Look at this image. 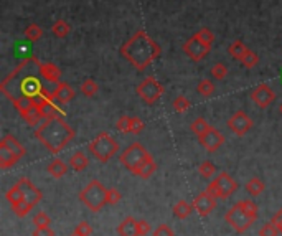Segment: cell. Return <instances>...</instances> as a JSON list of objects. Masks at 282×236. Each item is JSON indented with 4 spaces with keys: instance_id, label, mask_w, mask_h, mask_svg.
<instances>
[{
    "instance_id": "1",
    "label": "cell",
    "mask_w": 282,
    "mask_h": 236,
    "mask_svg": "<svg viewBox=\"0 0 282 236\" xmlns=\"http://www.w3.org/2000/svg\"><path fill=\"white\" fill-rule=\"evenodd\" d=\"M40 66L41 61L36 56H28L25 60H21L15 66V70L10 71L7 78L0 83V91L12 102L20 98L38 99L47 91L40 81Z\"/></svg>"
},
{
    "instance_id": "2",
    "label": "cell",
    "mask_w": 282,
    "mask_h": 236,
    "mask_svg": "<svg viewBox=\"0 0 282 236\" xmlns=\"http://www.w3.org/2000/svg\"><path fill=\"white\" fill-rule=\"evenodd\" d=\"M124 60H127L137 71H144L162 53V48L145 30H137L119 50Z\"/></svg>"
},
{
    "instance_id": "3",
    "label": "cell",
    "mask_w": 282,
    "mask_h": 236,
    "mask_svg": "<svg viewBox=\"0 0 282 236\" xmlns=\"http://www.w3.org/2000/svg\"><path fill=\"white\" fill-rule=\"evenodd\" d=\"M74 136H76V132L63 119V116L45 117V121L35 129V137L51 154L61 152L73 141Z\"/></svg>"
},
{
    "instance_id": "4",
    "label": "cell",
    "mask_w": 282,
    "mask_h": 236,
    "mask_svg": "<svg viewBox=\"0 0 282 236\" xmlns=\"http://www.w3.org/2000/svg\"><path fill=\"white\" fill-rule=\"evenodd\" d=\"M257 218H259V208L251 198L234 203L225 215L226 223L231 226L236 233L248 231L251 225H254L257 221Z\"/></svg>"
},
{
    "instance_id": "5",
    "label": "cell",
    "mask_w": 282,
    "mask_h": 236,
    "mask_svg": "<svg viewBox=\"0 0 282 236\" xmlns=\"http://www.w3.org/2000/svg\"><path fill=\"white\" fill-rule=\"evenodd\" d=\"M119 160H121V164L127 168L129 172H132L134 175H139L140 170H142L148 162L154 160V157L142 144L132 142L131 145L125 147V151L121 154Z\"/></svg>"
},
{
    "instance_id": "6",
    "label": "cell",
    "mask_w": 282,
    "mask_h": 236,
    "mask_svg": "<svg viewBox=\"0 0 282 236\" xmlns=\"http://www.w3.org/2000/svg\"><path fill=\"white\" fill-rule=\"evenodd\" d=\"M106 187L102 185L99 180H91L88 185L79 191V200L86 208H89L91 211H101L104 206L107 205L106 200Z\"/></svg>"
},
{
    "instance_id": "7",
    "label": "cell",
    "mask_w": 282,
    "mask_h": 236,
    "mask_svg": "<svg viewBox=\"0 0 282 236\" xmlns=\"http://www.w3.org/2000/svg\"><path fill=\"white\" fill-rule=\"evenodd\" d=\"M88 151L99 162H107L116 156V152L119 151V144L107 132H101L88 144Z\"/></svg>"
},
{
    "instance_id": "8",
    "label": "cell",
    "mask_w": 282,
    "mask_h": 236,
    "mask_svg": "<svg viewBox=\"0 0 282 236\" xmlns=\"http://www.w3.org/2000/svg\"><path fill=\"white\" fill-rule=\"evenodd\" d=\"M136 93L139 94V98L142 99L145 104L154 106L155 102L162 98V94L165 93V88H163V84L159 79H155L154 76H147L137 84Z\"/></svg>"
},
{
    "instance_id": "9",
    "label": "cell",
    "mask_w": 282,
    "mask_h": 236,
    "mask_svg": "<svg viewBox=\"0 0 282 236\" xmlns=\"http://www.w3.org/2000/svg\"><path fill=\"white\" fill-rule=\"evenodd\" d=\"M237 188V183L231 179V175L226 172H220L214 179L210 182V185H206V191L211 194L213 197L220 198H228L231 197Z\"/></svg>"
},
{
    "instance_id": "10",
    "label": "cell",
    "mask_w": 282,
    "mask_h": 236,
    "mask_svg": "<svg viewBox=\"0 0 282 236\" xmlns=\"http://www.w3.org/2000/svg\"><path fill=\"white\" fill-rule=\"evenodd\" d=\"M182 50L185 51V55H187L191 61H203L205 58L208 56V53L211 51V47L206 45V43H203L200 38H197L195 35L191 36V38H188L187 41L183 43Z\"/></svg>"
},
{
    "instance_id": "11",
    "label": "cell",
    "mask_w": 282,
    "mask_h": 236,
    "mask_svg": "<svg viewBox=\"0 0 282 236\" xmlns=\"http://www.w3.org/2000/svg\"><path fill=\"white\" fill-rule=\"evenodd\" d=\"M228 127L234 136L243 137L251 131L252 119L246 113H244V111H236V113L228 119Z\"/></svg>"
},
{
    "instance_id": "12",
    "label": "cell",
    "mask_w": 282,
    "mask_h": 236,
    "mask_svg": "<svg viewBox=\"0 0 282 236\" xmlns=\"http://www.w3.org/2000/svg\"><path fill=\"white\" fill-rule=\"evenodd\" d=\"M193 210H195L200 217H208L211 211H214L218 205V198L213 197L211 194H208V191H202V194H198L195 198H193Z\"/></svg>"
},
{
    "instance_id": "13",
    "label": "cell",
    "mask_w": 282,
    "mask_h": 236,
    "mask_svg": "<svg viewBox=\"0 0 282 236\" xmlns=\"http://www.w3.org/2000/svg\"><path fill=\"white\" fill-rule=\"evenodd\" d=\"M251 99L256 102L257 108L261 109H266L271 106V102L276 99V93H274V90L266 83H261L257 84L254 90L251 91Z\"/></svg>"
},
{
    "instance_id": "14",
    "label": "cell",
    "mask_w": 282,
    "mask_h": 236,
    "mask_svg": "<svg viewBox=\"0 0 282 236\" xmlns=\"http://www.w3.org/2000/svg\"><path fill=\"white\" fill-rule=\"evenodd\" d=\"M198 141L205 147L206 152L213 154V152H216L223 144H225V136H223L216 127H210L203 136L198 137Z\"/></svg>"
},
{
    "instance_id": "15",
    "label": "cell",
    "mask_w": 282,
    "mask_h": 236,
    "mask_svg": "<svg viewBox=\"0 0 282 236\" xmlns=\"http://www.w3.org/2000/svg\"><path fill=\"white\" fill-rule=\"evenodd\" d=\"M17 185L20 187L21 190V194H24V198H25V202H28L30 205H36V203H40L41 202V198H43V194H41V190L40 188H36L33 185V182L27 179V177H21V179L17 182Z\"/></svg>"
},
{
    "instance_id": "16",
    "label": "cell",
    "mask_w": 282,
    "mask_h": 236,
    "mask_svg": "<svg viewBox=\"0 0 282 236\" xmlns=\"http://www.w3.org/2000/svg\"><path fill=\"white\" fill-rule=\"evenodd\" d=\"M119 236H140L139 234V220L132 217H125L117 226Z\"/></svg>"
},
{
    "instance_id": "17",
    "label": "cell",
    "mask_w": 282,
    "mask_h": 236,
    "mask_svg": "<svg viewBox=\"0 0 282 236\" xmlns=\"http://www.w3.org/2000/svg\"><path fill=\"white\" fill-rule=\"evenodd\" d=\"M0 147H4V149H9L10 152H13L15 156L18 159H21L25 156V147L18 142L17 137H13L12 134H5L2 137V141H0Z\"/></svg>"
},
{
    "instance_id": "18",
    "label": "cell",
    "mask_w": 282,
    "mask_h": 236,
    "mask_svg": "<svg viewBox=\"0 0 282 236\" xmlns=\"http://www.w3.org/2000/svg\"><path fill=\"white\" fill-rule=\"evenodd\" d=\"M40 73H41V78L50 81V83L58 84L59 81H61V70H59L55 63H41Z\"/></svg>"
},
{
    "instance_id": "19",
    "label": "cell",
    "mask_w": 282,
    "mask_h": 236,
    "mask_svg": "<svg viewBox=\"0 0 282 236\" xmlns=\"http://www.w3.org/2000/svg\"><path fill=\"white\" fill-rule=\"evenodd\" d=\"M53 93H55L56 101H59L61 104H66V102H70L74 98V94H76L73 88H71V84H68L66 81H59Z\"/></svg>"
},
{
    "instance_id": "20",
    "label": "cell",
    "mask_w": 282,
    "mask_h": 236,
    "mask_svg": "<svg viewBox=\"0 0 282 236\" xmlns=\"http://www.w3.org/2000/svg\"><path fill=\"white\" fill-rule=\"evenodd\" d=\"M20 116H21V119H24L28 124V126H32V127L40 126V119H45L43 114H41V111H40V108L36 106V102L28 111L21 113Z\"/></svg>"
},
{
    "instance_id": "21",
    "label": "cell",
    "mask_w": 282,
    "mask_h": 236,
    "mask_svg": "<svg viewBox=\"0 0 282 236\" xmlns=\"http://www.w3.org/2000/svg\"><path fill=\"white\" fill-rule=\"evenodd\" d=\"M88 164H89V159H88L86 154L83 151H76L70 157V164L68 165L73 168L74 172H83L84 168L88 167Z\"/></svg>"
},
{
    "instance_id": "22",
    "label": "cell",
    "mask_w": 282,
    "mask_h": 236,
    "mask_svg": "<svg viewBox=\"0 0 282 236\" xmlns=\"http://www.w3.org/2000/svg\"><path fill=\"white\" fill-rule=\"evenodd\" d=\"M68 167L61 159H55L53 162H50L48 167H47V172L50 174V177H53V179H61V177L66 175L68 172Z\"/></svg>"
},
{
    "instance_id": "23",
    "label": "cell",
    "mask_w": 282,
    "mask_h": 236,
    "mask_svg": "<svg viewBox=\"0 0 282 236\" xmlns=\"http://www.w3.org/2000/svg\"><path fill=\"white\" fill-rule=\"evenodd\" d=\"M249 48H246V45L241 41V40H234L231 45L228 47V53H229V56L233 58V60H236V61H241L243 60V56L246 55V51H248Z\"/></svg>"
},
{
    "instance_id": "24",
    "label": "cell",
    "mask_w": 282,
    "mask_h": 236,
    "mask_svg": "<svg viewBox=\"0 0 282 236\" xmlns=\"http://www.w3.org/2000/svg\"><path fill=\"white\" fill-rule=\"evenodd\" d=\"M173 215L177 218H180V220H185V218H188L191 215V211H195L193 210V205L188 203V202H185V200H178L175 205H173Z\"/></svg>"
},
{
    "instance_id": "25",
    "label": "cell",
    "mask_w": 282,
    "mask_h": 236,
    "mask_svg": "<svg viewBox=\"0 0 282 236\" xmlns=\"http://www.w3.org/2000/svg\"><path fill=\"white\" fill-rule=\"evenodd\" d=\"M244 187H246V191L251 197H259L266 190L264 182L261 179H257V177H252L251 180L246 182V185H244Z\"/></svg>"
},
{
    "instance_id": "26",
    "label": "cell",
    "mask_w": 282,
    "mask_h": 236,
    "mask_svg": "<svg viewBox=\"0 0 282 236\" xmlns=\"http://www.w3.org/2000/svg\"><path fill=\"white\" fill-rule=\"evenodd\" d=\"M25 38L28 41H32V43H36L38 40H41V36H43V28L40 25H36V24H30L27 28H25Z\"/></svg>"
},
{
    "instance_id": "27",
    "label": "cell",
    "mask_w": 282,
    "mask_h": 236,
    "mask_svg": "<svg viewBox=\"0 0 282 236\" xmlns=\"http://www.w3.org/2000/svg\"><path fill=\"white\" fill-rule=\"evenodd\" d=\"M70 30L71 27L66 20H56L53 27H51V32H53V35L58 36V38H66V36L70 35Z\"/></svg>"
},
{
    "instance_id": "28",
    "label": "cell",
    "mask_w": 282,
    "mask_h": 236,
    "mask_svg": "<svg viewBox=\"0 0 282 236\" xmlns=\"http://www.w3.org/2000/svg\"><path fill=\"white\" fill-rule=\"evenodd\" d=\"M79 91L83 93V94L86 96V98H93V96H96V94L99 93V84L96 83L94 79L88 78V79L83 81V84H81Z\"/></svg>"
},
{
    "instance_id": "29",
    "label": "cell",
    "mask_w": 282,
    "mask_h": 236,
    "mask_svg": "<svg viewBox=\"0 0 282 236\" xmlns=\"http://www.w3.org/2000/svg\"><path fill=\"white\" fill-rule=\"evenodd\" d=\"M5 198L9 200L10 206L18 205L20 202L25 200V198H24V194H21V190H20V187L17 185V183H15V185H13L12 188H9V191L5 194Z\"/></svg>"
},
{
    "instance_id": "30",
    "label": "cell",
    "mask_w": 282,
    "mask_h": 236,
    "mask_svg": "<svg viewBox=\"0 0 282 236\" xmlns=\"http://www.w3.org/2000/svg\"><path fill=\"white\" fill-rule=\"evenodd\" d=\"M210 127H211V126L203 119V117H197V119L190 124V131H191L197 137L203 136L205 132H206L208 129H210Z\"/></svg>"
},
{
    "instance_id": "31",
    "label": "cell",
    "mask_w": 282,
    "mask_h": 236,
    "mask_svg": "<svg viewBox=\"0 0 282 236\" xmlns=\"http://www.w3.org/2000/svg\"><path fill=\"white\" fill-rule=\"evenodd\" d=\"M190 106H191L190 99L187 98V96H183V94L177 96V98L173 99V102H172L173 111H175V113H178V114H182V113H185V111H188Z\"/></svg>"
},
{
    "instance_id": "32",
    "label": "cell",
    "mask_w": 282,
    "mask_h": 236,
    "mask_svg": "<svg viewBox=\"0 0 282 236\" xmlns=\"http://www.w3.org/2000/svg\"><path fill=\"white\" fill-rule=\"evenodd\" d=\"M198 172L203 179H211V177L216 174V165H214L211 160H203L198 167Z\"/></svg>"
},
{
    "instance_id": "33",
    "label": "cell",
    "mask_w": 282,
    "mask_h": 236,
    "mask_svg": "<svg viewBox=\"0 0 282 236\" xmlns=\"http://www.w3.org/2000/svg\"><path fill=\"white\" fill-rule=\"evenodd\" d=\"M116 129L122 134H131L132 132V117L131 116H121L116 121Z\"/></svg>"
},
{
    "instance_id": "34",
    "label": "cell",
    "mask_w": 282,
    "mask_h": 236,
    "mask_svg": "<svg viewBox=\"0 0 282 236\" xmlns=\"http://www.w3.org/2000/svg\"><path fill=\"white\" fill-rule=\"evenodd\" d=\"M243 66L244 68H248V70H252V68H256L257 63H259V56L256 51H252V50H248L246 51V55L243 56V60H241Z\"/></svg>"
},
{
    "instance_id": "35",
    "label": "cell",
    "mask_w": 282,
    "mask_h": 236,
    "mask_svg": "<svg viewBox=\"0 0 282 236\" xmlns=\"http://www.w3.org/2000/svg\"><path fill=\"white\" fill-rule=\"evenodd\" d=\"M197 91L203 96V98H210V96L214 93V84L210 79H202L197 86Z\"/></svg>"
},
{
    "instance_id": "36",
    "label": "cell",
    "mask_w": 282,
    "mask_h": 236,
    "mask_svg": "<svg viewBox=\"0 0 282 236\" xmlns=\"http://www.w3.org/2000/svg\"><path fill=\"white\" fill-rule=\"evenodd\" d=\"M32 210H33V205H30V203L25 202V200L20 202L18 205H13V206H12V211H13L17 217H20V218H21V217H27Z\"/></svg>"
},
{
    "instance_id": "37",
    "label": "cell",
    "mask_w": 282,
    "mask_h": 236,
    "mask_svg": "<svg viewBox=\"0 0 282 236\" xmlns=\"http://www.w3.org/2000/svg\"><path fill=\"white\" fill-rule=\"evenodd\" d=\"M33 225L35 228H48L51 225V218L45 211H38L33 217Z\"/></svg>"
},
{
    "instance_id": "38",
    "label": "cell",
    "mask_w": 282,
    "mask_h": 236,
    "mask_svg": "<svg viewBox=\"0 0 282 236\" xmlns=\"http://www.w3.org/2000/svg\"><path fill=\"white\" fill-rule=\"evenodd\" d=\"M228 75V66L225 63H214L211 66V76L214 79H225Z\"/></svg>"
},
{
    "instance_id": "39",
    "label": "cell",
    "mask_w": 282,
    "mask_h": 236,
    "mask_svg": "<svg viewBox=\"0 0 282 236\" xmlns=\"http://www.w3.org/2000/svg\"><path fill=\"white\" fill-rule=\"evenodd\" d=\"M122 198V194L119 191L116 187H109L106 190V200H107V205H117L119 202H121Z\"/></svg>"
},
{
    "instance_id": "40",
    "label": "cell",
    "mask_w": 282,
    "mask_h": 236,
    "mask_svg": "<svg viewBox=\"0 0 282 236\" xmlns=\"http://www.w3.org/2000/svg\"><path fill=\"white\" fill-rule=\"evenodd\" d=\"M195 36L197 38H200L203 43H206V45H213V41H214V35L211 33V30H208L206 27H203V28H200V30L195 33Z\"/></svg>"
},
{
    "instance_id": "41",
    "label": "cell",
    "mask_w": 282,
    "mask_h": 236,
    "mask_svg": "<svg viewBox=\"0 0 282 236\" xmlns=\"http://www.w3.org/2000/svg\"><path fill=\"white\" fill-rule=\"evenodd\" d=\"M279 230L277 226L272 223V221H269V223H266L261 226V230H259V236H277Z\"/></svg>"
},
{
    "instance_id": "42",
    "label": "cell",
    "mask_w": 282,
    "mask_h": 236,
    "mask_svg": "<svg viewBox=\"0 0 282 236\" xmlns=\"http://www.w3.org/2000/svg\"><path fill=\"white\" fill-rule=\"evenodd\" d=\"M152 236H175V233H173V230L168 225H159L152 231Z\"/></svg>"
},
{
    "instance_id": "43",
    "label": "cell",
    "mask_w": 282,
    "mask_h": 236,
    "mask_svg": "<svg viewBox=\"0 0 282 236\" xmlns=\"http://www.w3.org/2000/svg\"><path fill=\"white\" fill-rule=\"evenodd\" d=\"M74 231L83 234V236H91L93 234V226L88 223V221H81V223L76 225V228H74Z\"/></svg>"
},
{
    "instance_id": "44",
    "label": "cell",
    "mask_w": 282,
    "mask_h": 236,
    "mask_svg": "<svg viewBox=\"0 0 282 236\" xmlns=\"http://www.w3.org/2000/svg\"><path fill=\"white\" fill-rule=\"evenodd\" d=\"M144 122H142V119L140 117H137V116H132V132L131 134H136V136H139L140 132L144 131Z\"/></svg>"
},
{
    "instance_id": "45",
    "label": "cell",
    "mask_w": 282,
    "mask_h": 236,
    "mask_svg": "<svg viewBox=\"0 0 282 236\" xmlns=\"http://www.w3.org/2000/svg\"><path fill=\"white\" fill-rule=\"evenodd\" d=\"M154 230L150 228V225H148V221L145 220H139V234L140 236H147L148 233H152Z\"/></svg>"
},
{
    "instance_id": "46",
    "label": "cell",
    "mask_w": 282,
    "mask_h": 236,
    "mask_svg": "<svg viewBox=\"0 0 282 236\" xmlns=\"http://www.w3.org/2000/svg\"><path fill=\"white\" fill-rule=\"evenodd\" d=\"M32 236H55V231L51 228H35V231L32 233Z\"/></svg>"
},
{
    "instance_id": "47",
    "label": "cell",
    "mask_w": 282,
    "mask_h": 236,
    "mask_svg": "<svg viewBox=\"0 0 282 236\" xmlns=\"http://www.w3.org/2000/svg\"><path fill=\"white\" fill-rule=\"evenodd\" d=\"M272 223L274 225H276L277 226V230H279V233L282 234V208L279 210V211H276V213H274V215H272Z\"/></svg>"
},
{
    "instance_id": "48",
    "label": "cell",
    "mask_w": 282,
    "mask_h": 236,
    "mask_svg": "<svg viewBox=\"0 0 282 236\" xmlns=\"http://www.w3.org/2000/svg\"><path fill=\"white\" fill-rule=\"evenodd\" d=\"M70 236H83V234H79V233H76V231H73V233H71Z\"/></svg>"
},
{
    "instance_id": "49",
    "label": "cell",
    "mask_w": 282,
    "mask_h": 236,
    "mask_svg": "<svg viewBox=\"0 0 282 236\" xmlns=\"http://www.w3.org/2000/svg\"><path fill=\"white\" fill-rule=\"evenodd\" d=\"M280 113H282V104H280Z\"/></svg>"
}]
</instances>
